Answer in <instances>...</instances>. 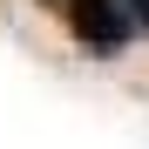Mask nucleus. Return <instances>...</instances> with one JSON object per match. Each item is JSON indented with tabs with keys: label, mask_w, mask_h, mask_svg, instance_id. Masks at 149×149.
<instances>
[{
	"label": "nucleus",
	"mask_w": 149,
	"mask_h": 149,
	"mask_svg": "<svg viewBox=\"0 0 149 149\" xmlns=\"http://www.w3.org/2000/svg\"><path fill=\"white\" fill-rule=\"evenodd\" d=\"M54 14L68 20V34L88 47V54H122L136 41L129 0H54Z\"/></svg>",
	"instance_id": "1"
},
{
	"label": "nucleus",
	"mask_w": 149,
	"mask_h": 149,
	"mask_svg": "<svg viewBox=\"0 0 149 149\" xmlns=\"http://www.w3.org/2000/svg\"><path fill=\"white\" fill-rule=\"evenodd\" d=\"M129 20H136V27L149 34V0H129Z\"/></svg>",
	"instance_id": "2"
}]
</instances>
